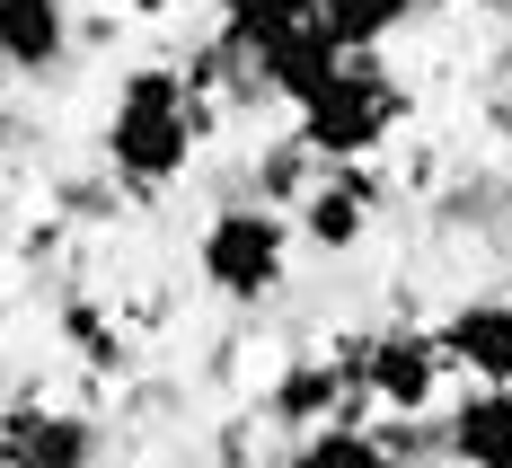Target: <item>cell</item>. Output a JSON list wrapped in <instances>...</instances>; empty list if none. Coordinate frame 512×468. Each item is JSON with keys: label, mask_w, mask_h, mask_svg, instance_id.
Wrapping results in <instances>:
<instances>
[{"label": "cell", "mask_w": 512, "mask_h": 468, "mask_svg": "<svg viewBox=\"0 0 512 468\" xmlns=\"http://www.w3.org/2000/svg\"><path fill=\"white\" fill-rule=\"evenodd\" d=\"M204 151V106H195V80L177 62H142L115 80V115H106V177L133 186V195H159L177 186Z\"/></svg>", "instance_id": "1"}, {"label": "cell", "mask_w": 512, "mask_h": 468, "mask_svg": "<svg viewBox=\"0 0 512 468\" xmlns=\"http://www.w3.org/2000/svg\"><path fill=\"white\" fill-rule=\"evenodd\" d=\"M195 274H204L230 310L274 301L283 274H292V221L274 204H221L204 221V239H195Z\"/></svg>", "instance_id": "2"}, {"label": "cell", "mask_w": 512, "mask_h": 468, "mask_svg": "<svg viewBox=\"0 0 512 468\" xmlns=\"http://www.w3.org/2000/svg\"><path fill=\"white\" fill-rule=\"evenodd\" d=\"M398 115H407V89H398L380 62H362V53H354V62L327 80V98L301 106V151L354 168V159H371L389 133H398Z\"/></svg>", "instance_id": "3"}, {"label": "cell", "mask_w": 512, "mask_h": 468, "mask_svg": "<svg viewBox=\"0 0 512 468\" xmlns=\"http://www.w3.org/2000/svg\"><path fill=\"white\" fill-rule=\"evenodd\" d=\"M345 363H354V398H371L380 416H424L433 398H442V336H424V327H380L371 345H345Z\"/></svg>", "instance_id": "4"}, {"label": "cell", "mask_w": 512, "mask_h": 468, "mask_svg": "<svg viewBox=\"0 0 512 468\" xmlns=\"http://www.w3.org/2000/svg\"><path fill=\"white\" fill-rule=\"evenodd\" d=\"M380 221V177L362 168H318L301 204H292V248H318V257H354Z\"/></svg>", "instance_id": "5"}, {"label": "cell", "mask_w": 512, "mask_h": 468, "mask_svg": "<svg viewBox=\"0 0 512 468\" xmlns=\"http://www.w3.org/2000/svg\"><path fill=\"white\" fill-rule=\"evenodd\" d=\"M345 398H354V363H345V354H301V363L274 371V389H265V416H274L292 442H301V433H318V424H345V416H336Z\"/></svg>", "instance_id": "6"}, {"label": "cell", "mask_w": 512, "mask_h": 468, "mask_svg": "<svg viewBox=\"0 0 512 468\" xmlns=\"http://www.w3.org/2000/svg\"><path fill=\"white\" fill-rule=\"evenodd\" d=\"M0 468H98V424L71 407H18L0 424Z\"/></svg>", "instance_id": "7"}, {"label": "cell", "mask_w": 512, "mask_h": 468, "mask_svg": "<svg viewBox=\"0 0 512 468\" xmlns=\"http://www.w3.org/2000/svg\"><path fill=\"white\" fill-rule=\"evenodd\" d=\"M345 62H354V53L336 45V36L318 27V9H309L301 27H292L283 45H274V53H265V62H256V80H265V98H283V106H292V115H301L309 98H327V80H336Z\"/></svg>", "instance_id": "8"}, {"label": "cell", "mask_w": 512, "mask_h": 468, "mask_svg": "<svg viewBox=\"0 0 512 468\" xmlns=\"http://www.w3.org/2000/svg\"><path fill=\"white\" fill-rule=\"evenodd\" d=\"M442 336V354L468 371V380H486V389H512V301H460V310L433 327Z\"/></svg>", "instance_id": "9"}, {"label": "cell", "mask_w": 512, "mask_h": 468, "mask_svg": "<svg viewBox=\"0 0 512 468\" xmlns=\"http://www.w3.org/2000/svg\"><path fill=\"white\" fill-rule=\"evenodd\" d=\"M71 53V0H0V71L45 80Z\"/></svg>", "instance_id": "10"}, {"label": "cell", "mask_w": 512, "mask_h": 468, "mask_svg": "<svg viewBox=\"0 0 512 468\" xmlns=\"http://www.w3.org/2000/svg\"><path fill=\"white\" fill-rule=\"evenodd\" d=\"M442 460L451 468H512V389H468L442 416Z\"/></svg>", "instance_id": "11"}, {"label": "cell", "mask_w": 512, "mask_h": 468, "mask_svg": "<svg viewBox=\"0 0 512 468\" xmlns=\"http://www.w3.org/2000/svg\"><path fill=\"white\" fill-rule=\"evenodd\" d=\"M318 9V27L336 36L345 53H371V45H389L398 27L415 18V0H309Z\"/></svg>", "instance_id": "12"}, {"label": "cell", "mask_w": 512, "mask_h": 468, "mask_svg": "<svg viewBox=\"0 0 512 468\" xmlns=\"http://www.w3.org/2000/svg\"><path fill=\"white\" fill-rule=\"evenodd\" d=\"M292 468H389V451L371 424H318L292 442Z\"/></svg>", "instance_id": "13"}, {"label": "cell", "mask_w": 512, "mask_h": 468, "mask_svg": "<svg viewBox=\"0 0 512 468\" xmlns=\"http://www.w3.org/2000/svg\"><path fill=\"white\" fill-rule=\"evenodd\" d=\"M62 336H71L98 371H115V354H124V345H115V327L98 318V301H71V310H62Z\"/></svg>", "instance_id": "14"}, {"label": "cell", "mask_w": 512, "mask_h": 468, "mask_svg": "<svg viewBox=\"0 0 512 468\" xmlns=\"http://www.w3.org/2000/svg\"><path fill=\"white\" fill-rule=\"evenodd\" d=\"M468 9H512V0H468Z\"/></svg>", "instance_id": "15"}]
</instances>
